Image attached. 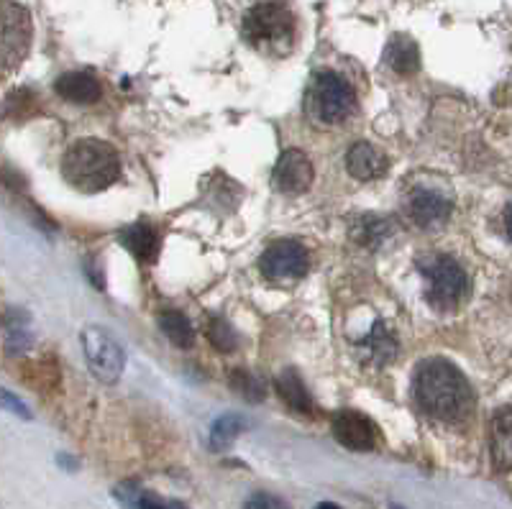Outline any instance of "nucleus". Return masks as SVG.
<instances>
[{"mask_svg":"<svg viewBox=\"0 0 512 509\" xmlns=\"http://www.w3.org/2000/svg\"><path fill=\"white\" fill-rule=\"evenodd\" d=\"M34 26L24 6L0 0V70H16L29 57Z\"/></svg>","mask_w":512,"mask_h":509,"instance_id":"nucleus-6","label":"nucleus"},{"mask_svg":"<svg viewBox=\"0 0 512 509\" xmlns=\"http://www.w3.org/2000/svg\"><path fill=\"white\" fill-rule=\"evenodd\" d=\"M451 200L443 195H438V192L433 190H415L410 192L408 197V205H405V210H408V218L413 220V223H418L420 228H436V226H443L448 220V215H451Z\"/></svg>","mask_w":512,"mask_h":509,"instance_id":"nucleus-11","label":"nucleus"},{"mask_svg":"<svg viewBox=\"0 0 512 509\" xmlns=\"http://www.w3.org/2000/svg\"><path fill=\"white\" fill-rule=\"evenodd\" d=\"M420 274L425 279V297L438 310H454L469 287L466 272L451 256H428L420 261Z\"/></svg>","mask_w":512,"mask_h":509,"instance_id":"nucleus-5","label":"nucleus"},{"mask_svg":"<svg viewBox=\"0 0 512 509\" xmlns=\"http://www.w3.org/2000/svg\"><path fill=\"white\" fill-rule=\"evenodd\" d=\"M346 169H349V174L356 177V180H377V177L384 174V169H387V159L372 144L359 141L346 154Z\"/></svg>","mask_w":512,"mask_h":509,"instance_id":"nucleus-15","label":"nucleus"},{"mask_svg":"<svg viewBox=\"0 0 512 509\" xmlns=\"http://www.w3.org/2000/svg\"><path fill=\"white\" fill-rule=\"evenodd\" d=\"M26 315H11L8 318V351L21 353L31 346V333L24 325Z\"/></svg>","mask_w":512,"mask_h":509,"instance_id":"nucleus-24","label":"nucleus"},{"mask_svg":"<svg viewBox=\"0 0 512 509\" xmlns=\"http://www.w3.org/2000/svg\"><path fill=\"white\" fill-rule=\"evenodd\" d=\"M64 180L80 192H100L121 177V159L100 139H77L62 159Z\"/></svg>","mask_w":512,"mask_h":509,"instance_id":"nucleus-2","label":"nucleus"},{"mask_svg":"<svg viewBox=\"0 0 512 509\" xmlns=\"http://www.w3.org/2000/svg\"><path fill=\"white\" fill-rule=\"evenodd\" d=\"M361 348L369 353V359H372L374 364H387V361L395 359V353H397L395 336H390L382 325H377V328L369 333V338L361 343Z\"/></svg>","mask_w":512,"mask_h":509,"instance_id":"nucleus-22","label":"nucleus"},{"mask_svg":"<svg viewBox=\"0 0 512 509\" xmlns=\"http://www.w3.org/2000/svg\"><path fill=\"white\" fill-rule=\"evenodd\" d=\"M59 98L77 105H90L100 100V82L90 72H67L54 82Z\"/></svg>","mask_w":512,"mask_h":509,"instance_id":"nucleus-14","label":"nucleus"},{"mask_svg":"<svg viewBox=\"0 0 512 509\" xmlns=\"http://www.w3.org/2000/svg\"><path fill=\"white\" fill-rule=\"evenodd\" d=\"M116 499L126 509H190L187 504L177 502V499H164L159 494L149 492V489H141L134 481L118 486Z\"/></svg>","mask_w":512,"mask_h":509,"instance_id":"nucleus-16","label":"nucleus"},{"mask_svg":"<svg viewBox=\"0 0 512 509\" xmlns=\"http://www.w3.org/2000/svg\"><path fill=\"white\" fill-rule=\"evenodd\" d=\"M118 241L144 264H152L159 256V246H162L157 228L149 226V223H134V226L123 228L118 233Z\"/></svg>","mask_w":512,"mask_h":509,"instance_id":"nucleus-13","label":"nucleus"},{"mask_svg":"<svg viewBox=\"0 0 512 509\" xmlns=\"http://www.w3.org/2000/svg\"><path fill=\"white\" fill-rule=\"evenodd\" d=\"M415 400L436 420L459 423L474 407V394L466 376L446 359H428L415 376Z\"/></svg>","mask_w":512,"mask_h":509,"instance_id":"nucleus-1","label":"nucleus"},{"mask_svg":"<svg viewBox=\"0 0 512 509\" xmlns=\"http://www.w3.org/2000/svg\"><path fill=\"white\" fill-rule=\"evenodd\" d=\"M512 417L510 407H502L497 410L495 423H492V453H495V461L500 463L502 469H510L512 458Z\"/></svg>","mask_w":512,"mask_h":509,"instance_id":"nucleus-18","label":"nucleus"},{"mask_svg":"<svg viewBox=\"0 0 512 509\" xmlns=\"http://www.w3.org/2000/svg\"><path fill=\"white\" fill-rule=\"evenodd\" d=\"M80 341L95 379L103 384H116L123 374V364H126L121 343L108 330L98 328V325H88V328L82 330Z\"/></svg>","mask_w":512,"mask_h":509,"instance_id":"nucleus-7","label":"nucleus"},{"mask_svg":"<svg viewBox=\"0 0 512 509\" xmlns=\"http://www.w3.org/2000/svg\"><path fill=\"white\" fill-rule=\"evenodd\" d=\"M159 328L177 348H190L195 343V330H192L190 320L182 313H177V310H164L159 315Z\"/></svg>","mask_w":512,"mask_h":509,"instance_id":"nucleus-19","label":"nucleus"},{"mask_svg":"<svg viewBox=\"0 0 512 509\" xmlns=\"http://www.w3.org/2000/svg\"><path fill=\"white\" fill-rule=\"evenodd\" d=\"M384 62L390 64L392 70L400 75H413L420 67V52L418 44L408 36H395L384 49Z\"/></svg>","mask_w":512,"mask_h":509,"instance_id":"nucleus-17","label":"nucleus"},{"mask_svg":"<svg viewBox=\"0 0 512 509\" xmlns=\"http://www.w3.org/2000/svg\"><path fill=\"white\" fill-rule=\"evenodd\" d=\"M244 420L239 415H223L218 417L213 428H210V451L223 453L236 443L241 433H244Z\"/></svg>","mask_w":512,"mask_h":509,"instance_id":"nucleus-20","label":"nucleus"},{"mask_svg":"<svg viewBox=\"0 0 512 509\" xmlns=\"http://www.w3.org/2000/svg\"><path fill=\"white\" fill-rule=\"evenodd\" d=\"M333 438L351 451H372L377 446V428L367 415L341 410L333 417Z\"/></svg>","mask_w":512,"mask_h":509,"instance_id":"nucleus-9","label":"nucleus"},{"mask_svg":"<svg viewBox=\"0 0 512 509\" xmlns=\"http://www.w3.org/2000/svg\"><path fill=\"white\" fill-rule=\"evenodd\" d=\"M305 103H308V116L318 126H336L351 116L356 98L344 77L333 75V72H318L310 80Z\"/></svg>","mask_w":512,"mask_h":509,"instance_id":"nucleus-4","label":"nucleus"},{"mask_svg":"<svg viewBox=\"0 0 512 509\" xmlns=\"http://www.w3.org/2000/svg\"><path fill=\"white\" fill-rule=\"evenodd\" d=\"M244 39L259 52L285 54L295 39V18L285 3H256L244 16Z\"/></svg>","mask_w":512,"mask_h":509,"instance_id":"nucleus-3","label":"nucleus"},{"mask_svg":"<svg viewBox=\"0 0 512 509\" xmlns=\"http://www.w3.org/2000/svg\"><path fill=\"white\" fill-rule=\"evenodd\" d=\"M387 233V223L382 218H374V215H367V218L359 220V226L354 228V236L359 238L364 246H374L379 238Z\"/></svg>","mask_w":512,"mask_h":509,"instance_id":"nucleus-25","label":"nucleus"},{"mask_svg":"<svg viewBox=\"0 0 512 509\" xmlns=\"http://www.w3.org/2000/svg\"><path fill=\"white\" fill-rule=\"evenodd\" d=\"M274 389L280 394V400L297 415H313L315 412L313 397H310L308 387H305V382L295 369L280 371L277 379H274Z\"/></svg>","mask_w":512,"mask_h":509,"instance_id":"nucleus-12","label":"nucleus"},{"mask_svg":"<svg viewBox=\"0 0 512 509\" xmlns=\"http://www.w3.org/2000/svg\"><path fill=\"white\" fill-rule=\"evenodd\" d=\"M0 407L16 417H24V420H31V410L24 405V400H18L16 394L8 392V389H0Z\"/></svg>","mask_w":512,"mask_h":509,"instance_id":"nucleus-27","label":"nucleus"},{"mask_svg":"<svg viewBox=\"0 0 512 509\" xmlns=\"http://www.w3.org/2000/svg\"><path fill=\"white\" fill-rule=\"evenodd\" d=\"M310 267L308 251L297 241H274L259 259V269L269 279L303 277Z\"/></svg>","mask_w":512,"mask_h":509,"instance_id":"nucleus-8","label":"nucleus"},{"mask_svg":"<svg viewBox=\"0 0 512 509\" xmlns=\"http://www.w3.org/2000/svg\"><path fill=\"white\" fill-rule=\"evenodd\" d=\"M205 333H208L210 346L216 348V351H221V353H233L241 343L239 333H236V330L231 328V323H228V320H223V318H210L208 330H205Z\"/></svg>","mask_w":512,"mask_h":509,"instance_id":"nucleus-23","label":"nucleus"},{"mask_svg":"<svg viewBox=\"0 0 512 509\" xmlns=\"http://www.w3.org/2000/svg\"><path fill=\"white\" fill-rule=\"evenodd\" d=\"M315 509H341V507H338V504H333V502H320Z\"/></svg>","mask_w":512,"mask_h":509,"instance_id":"nucleus-28","label":"nucleus"},{"mask_svg":"<svg viewBox=\"0 0 512 509\" xmlns=\"http://www.w3.org/2000/svg\"><path fill=\"white\" fill-rule=\"evenodd\" d=\"M244 509H292V507L285 502V499L277 497V494L254 492L249 499H246Z\"/></svg>","mask_w":512,"mask_h":509,"instance_id":"nucleus-26","label":"nucleus"},{"mask_svg":"<svg viewBox=\"0 0 512 509\" xmlns=\"http://www.w3.org/2000/svg\"><path fill=\"white\" fill-rule=\"evenodd\" d=\"M228 384H231L233 392L239 394L241 400L246 402H262L264 397H267V384L249 369H231Z\"/></svg>","mask_w":512,"mask_h":509,"instance_id":"nucleus-21","label":"nucleus"},{"mask_svg":"<svg viewBox=\"0 0 512 509\" xmlns=\"http://www.w3.org/2000/svg\"><path fill=\"white\" fill-rule=\"evenodd\" d=\"M313 162L305 157L303 151L287 149L277 164H274V185L280 187L282 192L290 195H300L313 185Z\"/></svg>","mask_w":512,"mask_h":509,"instance_id":"nucleus-10","label":"nucleus"}]
</instances>
